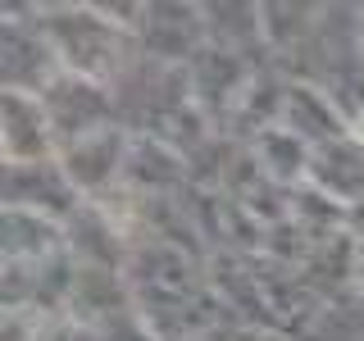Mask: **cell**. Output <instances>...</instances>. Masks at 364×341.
<instances>
[{
	"mask_svg": "<svg viewBox=\"0 0 364 341\" xmlns=\"http://www.w3.org/2000/svg\"><path fill=\"white\" fill-rule=\"evenodd\" d=\"M41 105L50 114V128H55V146H73L91 132H105L114 128V105L105 96V82H91V77H73L60 73L50 87L41 91Z\"/></svg>",
	"mask_w": 364,
	"mask_h": 341,
	"instance_id": "obj_2",
	"label": "cell"
},
{
	"mask_svg": "<svg viewBox=\"0 0 364 341\" xmlns=\"http://www.w3.org/2000/svg\"><path fill=\"white\" fill-rule=\"evenodd\" d=\"M68 246V227L41 210L5 205V264H46Z\"/></svg>",
	"mask_w": 364,
	"mask_h": 341,
	"instance_id": "obj_8",
	"label": "cell"
},
{
	"mask_svg": "<svg viewBox=\"0 0 364 341\" xmlns=\"http://www.w3.org/2000/svg\"><path fill=\"white\" fill-rule=\"evenodd\" d=\"M32 341H96V332H91L87 323H77V318H64V314H46L37 337Z\"/></svg>",
	"mask_w": 364,
	"mask_h": 341,
	"instance_id": "obj_10",
	"label": "cell"
},
{
	"mask_svg": "<svg viewBox=\"0 0 364 341\" xmlns=\"http://www.w3.org/2000/svg\"><path fill=\"white\" fill-rule=\"evenodd\" d=\"M0 141H5V168L9 164H50L60 155L55 146V128L46 114L41 96L32 91H5L0 100Z\"/></svg>",
	"mask_w": 364,
	"mask_h": 341,
	"instance_id": "obj_3",
	"label": "cell"
},
{
	"mask_svg": "<svg viewBox=\"0 0 364 341\" xmlns=\"http://www.w3.org/2000/svg\"><path fill=\"white\" fill-rule=\"evenodd\" d=\"M259 159H264V164H259L264 178H273V182L310 178V146H305L296 132H287L282 123L259 136Z\"/></svg>",
	"mask_w": 364,
	"mask_h": 341,
	"instance_id": "obj_9",
	"label": "cell"
},
{
	"mask_svg": "<svg viewBox=\"0 0 364 341\" xmlns=\"http://www.w3.org/2000/svg\"><path fill=\"white\" fill-rule=\"evenodd\" d=\"M360 45H364V37H360Z\"/></svg>",
	"mask_w": 364,
	"mask_h": 341,
	"instance_id": "obj_15",
	"label": "cell"
},
{
	"mask_svg": "<svg viewBox=\"0 0 364 341\" xmlns=\"http://www.w3.org/2000/svg\"><path fill=\"white\" fill-rule=\"evenodd\" d=\"M305 182L333 205L355 210L364 200V136L346 132V136H337V141L310 151V178Z\"/></svg>",
	"mask_w": 364,
	"mask_h": 341,
	"instance_id": "obj_6",
	"label": "cell"
},
{
	"mask_svg": "<svg viewBox=\"0 0 364 341\" xmlns=\"http://www.w3.org/2000/svg\"><path fill=\"white\" fill-rule=\"evenodd\" d=\"M360 14H364V5H360Z\"/></svg>",
	"mask_w": 364,
	"mask_h": 341,
	"instance_id": "obj_14",
	"label": "cell"
},
{
	"mask_svg": "<svg viewBox=\"0 0 364 341\" xmlns=\"http://www.w3.org/2000/svg\"><path fill=\"white\" fill-rule=\"evenodd\" d=\"M37 28L46 32L60 68L73 77L105 82L128 60V32L114 18H105L96 5H50L41 9Z\"/></svg>",
	"mask_w": 364,
	"mask_h": 341,
	"instance_id": "obj_1",
	"label": "cell"
},
{
	"mask_svg": "<svg viewBox=\"0 0 364 341\" xmlns=\"http://www.w3.org/2000/svg\"><path fill=\"white\" fill-rule=\"evenodd\" d=\"M64 68L55 60L46 32L37 28V18H5V91H32L41 96L46 87L60 77Z\"/></svg>",
	"mask_w": 364,
	"mask_h": 341,
	"instance_id": "obj_5",
	"label": "cell"
},
{
	"mask_svg": "<svg viewBox=\"0 0 364 341\" xmlns=\"http://www.w3.org/2000/svg\"><path fill=\"white\" fill-rule=\"evenodd\" d=\"M55 164L64 168L68 187H73L77 196H105L114 182L123 178V164H128V155H123V132L119 128L91 132L82 141L64 146V151L55 155Z\"/></svg>",
	"mask_w": 364,
	"mask_h": 341,
	"instance_id": "obj_4",
	"label": "cell"
},
{
	"mask_svg": "<svg viewBox=\"0 0 364 341\" xmlns=\"http://www.w3.org/2000/svg\"><path fill=\"white\" fill-rule=\"evenodd\" d=\"M355 132H360V136H364V119H360V123H355Z\"/></svg>",
	"mask_w": 364,
	"mask_h": 341,
	"instance_id": "obj_13",
	"label": "cell"
},
{
	"mask_svg": "<svg viewBox=\"0 0 364 341\" xmlns=\"http://www.w3.org/2000/svg\"><path fill=\"white\" fill-rule=\"evenodd\" d=\"M355 273H360V282H364V237H360V246H355Z\"/></svg>",
	"mask_w": 364,
	"mask_h": 341,
	"instance_id": "obj_12",
	"label": "cell"
},
{
	"mask_svg": "<svg viewBox=\"0 0 364 341\" xmlns=\"http://www.w3.org/2000/svg\"><path fill=\"white\" fill-rule=\"evenodd\" d=\"M346 219H350V227H355V232L364 237V200L355 205V210H346Z\"/></svg>",
	"mask_w": 364,
	"mask_h": 341,
	"instance_id": "obj_11",
	"label": "cell"
},
{
	"mask_svg": "<svg viewBox=\"0 0 364 341\" xmlns=\"http://www.w3.org/2000/svg\"><path fill=\"white\" fill-rule=\"evenodd\" d=\"M282 128L296 132L310 151H318V146L355 132V123H350V114L333 100V91H323V87H287V96H282Z\"/></svg>",
	"mask_w": 364,
	"mask_h": 341,
	"instance_id": "obj_7",
	"label": "cell"
}]
</instances>
